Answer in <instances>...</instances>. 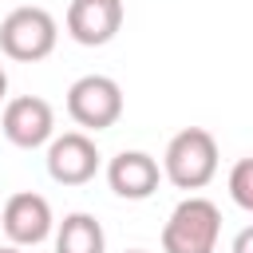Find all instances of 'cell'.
I'll use <instances>...</instances> for the list:
<instances>
[{"mask_svg": "<svg viewBox=\"0 0 253 253\" xmlns=\"http://www.w3.org/2000/svg\"><path fill=\"white\" fill-rule=\"evenodd\" d=\"M123 28V0H71L67 4V36L83 47H103Z\"/></svg>", "mask_w": 253, "mask_h": 253, "instance_id": "cell-8", "label": "cell"}, {"mask_svg": "<svg viewBox=\"0 0 253 253\" xmlns=\"http://www.w3.org/2000/svg\"><path fill=\"white\" fill-rule=\"evenodd\" d=\"M221 237V210L210 198H182L162 225V253H213Z\"/></svg>", "mask_w": 253, "mask_h": 253, "instance_id": "cell-2", "label": "cell"}, {"mask_svg": "<svg viewBox=\"0 0 253 253\" xmlns=\"http://www.w3.org/2000/svg\"><path fill=\"white\" fill-rule=\"evenodd\" d=\"M233 253H253V225H245V229L233 237Z\"/></svg>", "mask_w": 253, "mask_h": 253, "instance_id": "cell-12", "label": "cell"}, {"mask_svg": "<svg viewBox=\"0 0 253 253\" xmlns=\"http://www.w3.org/2000/svg\"><path fill=\"white\" fill-rule=\"evenodd\" d=\"M55 40H59V24L47 8H36V4H24V8H12L4 20H0V51L16 63H40L55 51Z\"/></svg>", "mask_w": 253, "mask_h": 253, "instance_id": "cell-3", "label": "cell"}, {"mask_svg": "<svg viewBox=\"0 0 253 253\" xmlns=\"http://www.w3.org/2000/svg\"><path fill=\"white\" fill-rule=\"evenodd\" d=\"M55 253H107V233L95 213H67L55 229Z\"/></svg>", "mask_w": 253, "mask_h": 253, "instance_id": "cell-10", "label": "cell"}, {"mask_svg": "<svg viewBox=\"0 0 253 253\" xmlns=\"http://www.w3.org/2000/svg\"><path fill=\"white\" fill-rule=\"evenodd\" d=\"M47 174L59 186H83L99 174V146L87 130H67L47 142Z\"/></svg>", "mask_w": 253, "mask_h": 253, "instance_id": "cell-6", "label": "cell"}, {"mask_svg": "<svg viewBox=\"0 0 253 253\" xmlns=\"http://www.w3.org/2000/svg\"><path fill=\"white\" fill-rule=\"evenodd\" d=\"M0 130L12 146L20 150H36L43 142L55 138V111L47 99L40 95H16L4 103V115H0Z\"/></svg>", "mask_w": 253, "mask_h": 253, "instance_id": "cell-5", "label": "cell"}, {"mask_svg": "<svg viewBox=\"0 0 253 253\" xmlns=\"http://www.w3.org/2000/svg\"><path fill=\"white\" fill-rule=\"evenodd\" d=\"M0 253H24V249H20V245H8V249H0Z\"/></svg>", "mask_w": 253, "mask_h": 253, "instance_id": "cell-14", "label": "cell"}, {"mask_svg": "<svg viewBox=\"0 0 253 253\" xmlns=\"http://www.w3.org/2000/svg\"><path fill=\"white\" fill-rule=\"evenodd\" d=\"M4 99H8V71L0 67V103H4Z\"/></svg>", "mask_w": 253, "mask_h": 253, "instance_id": "cell-13", "label": "cell"}, {"mask_svg": "<svg viewBox=\"0 0 253 253\" xmlns=\"http://www.w3.org/2000/svg\"><path fill=\"white\" fill-rule=\"evenodd\" d=\"M217 174V138L206 126H186L166 142L162 178L178 190H202Z\"/></svg>", "mask_w": 253, "mask_h": 253, "instance_id": "cell-1", "label": "cell"}, {"mask_svg": "<svg viewBox=\"0 0 253 253\" xmlns=\"http://www.w3.org/2000/svg\"><path fill=\"white\" fill-rule=\"evenodd\" d=\"M107 182H111V190H115L119 198H126V202H146V198L158 190V182H162V166H158V158L146 154V150H119V154L107 162Z\"/></svg>", "mask_w": 253, "mask_h": 253, "instance_id": "cell-9", "label": "cell"}, {"mask_svg": "<svg viewBox=\"0 0 253 253\" xmlns=\"http://www.w3.org/2000/svg\"><path fill=\"white\" fill-rule=\"evenodd\" d=\"M229 198L245 213H253V158H237L233 162V170H229Z\"/></svg>", "mask_w": 253, "mask_h": 253, "instance_id": "cell-11", "label": "cell"}, {"mask_svg": "<svg viewBox=\"0 0 253 253\" xmlns=\"http://www.w3.org/2000/svg\"><path fill=\"white\" fill-rule=\"evenodd\" d=\"M126 253H146V249H126Z\"/></svg>", "mask_w": 253, "mask_h": 253, "instance_id": "cell-15", "label": "cell"}, {"mask_svg": "<svg viewBox=\"0 0 253 253\" xmlns=\"http://www.w3.org/2000/svg\"><path fill=\"white\" fill-rule=\"evenodd\" d=\"M0 225H4L8 241L24 249V245H40V241H47L51 229H55V217H51V206H47L43 194H36V190H20V194H12V198L4 202V210H0Z\"/></svg>", "mask_w": 253, "mask_h": 253, "instance_id": "cell-7", "label": "cell"}, {"mask_svg": "<svg viewBox=\"0 0 253 253\" xmlns=\"http://www.w3.org/2000/svg\"><path fill=\"white\" fill-rule=\"evenodd\" d=\"M67 115L83 130H107L123 119V87L111 75H79L67 87Z\"/></svg>", "mask_w": 253, "mask_h": 253, "instance_id": "cell-4", "label": "cell"}]
</instances>
